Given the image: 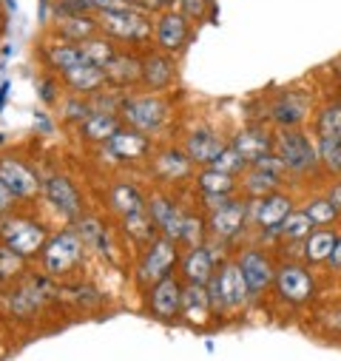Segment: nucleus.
<instances>
[{"label":"nucleus","instance_id":"obj_30","mask_svg":"<svg viewBox=\"0 0 341 361\" xmlns=\"http://www.w3.org/2000/svg\"><path fill=\"white\" fill-rule=\"evenodd\" d=\"M282 173H273V171H265V168H259V165H253L250 171H247V176H244V191L250 194V197H256V200H262V197H271V194H276V188H279V179Z\"/></svg>","mask_w":341,"mask_h":361},{"label":"nucleus","instance_id":"obj_45","mask_svg":"<svg viewBox=\"0 0 341 361\" xmlns=\"http://www.w3.org/2000/svg\"><path fill=\"white\" fill-rule=\"evenodd\" d=\"M180 9H182L185 18L199 20V18H205V12L211 9V0H180Z\"/></svg>","mask_w":341,"mask_h":361},{"label":"nucleus","instance_id":"obj_18","mask_svg":"<svg viewBox=\"0 0 341 361\" xmlns=\"http://www.w3.org/2000/svg\"><path fill=\"white\" fill-rule=\"evenodd\" d=\"M273 142H276V140H273L265 128H244V131L236 134L233 148L239 151V157H242L247 165H256L262 157L273 154Z\"/></svg>","mask_w":341,"mask_h":361},{"label":"nucleus","instance_id":"obj_54","mask_svg":"<svg viewBox=\"0 0 341 361\" xmlns=\"http://www.w3.org/2000/svg\"><path fill=\"white\" fill-rule=\"evenodd\" d=\"M0 145H4V134H0Z\"/></svg>","mask_w":341,"mask_h":361},{"label":"nucleus","instance_id":"obj_26","mask_svg":"<svg viewBox=\"0 0 341 361\" xmlns=\"http://www.w3.org/2000/svg\"><path fill=\"white\" fill-rule=\"evenodd\" d=\"M197 183H199V188H202V194H205L208 200L228 197V194L236 188L233 173H225V171H219L216 165H205V168L199 171V176H197Z\"/></svg>","mask_w":341,"mask_h":361},{"label":"nucleus","instance_id":"obj_50","mask_svg":"<svg viewBox=\"0 0 341 361\" xmlns=\"http://www.w3.org/2000/svg\"><path fill=\"white\" fill-rule=\"evenodd\" d=\"M51 88H54V85H51L49 80H46V82H43V88H40V97H43L46 103H54V94H51Z\"/></svg>","mask_w":341,"mask_h":361},{"label":"nucleus","instance_id":"obj_15","mask_svg":"<svg viewBox=\"0 0 341 361\" xmlns=\"http://www.w3.org/2000/svg\"><path fill=\"white\" fill-rule=\"evenodd\" d=\"M148 214H151L154 225L162 231V236L180 242V233H182V225H185V216L188 214H182L168 197H154L148 202Z\"/></svg>","mask_w":341,"mask_h":361},{"label":"nucleus","instance_id":"obj_2","mask_svg":"<svg viewBox=\"0 0 341 361\" xmlns=\"http://www.w3.org/2000/svg\"><path fill=\"white\" fill-rule=\"evenodd\" d=\"M208 290H211L213 307H219V310H239L250 299V290H247V282L239 270V262L222 264L219 274L208 282Z\"/></svg>","mask_w":341,"mask_h":361},{"label":"nucleus","instance_id":"obj_22","mask_svg":"<svg viewBox=\"0 0 341 361\" xmlns=\"http://www.w3.org/2000/svg\"><path fill=\"white\" fill-rule=\"evenodd\" d=\"M211 310H213V299L205 285H188L182 290V316L191 324H205Z\"/></svg>","mask_w":341,"mask_h":361},{"label":"nucleus","instance_id":"obj_34","mask_svg":"<svg viewBox=\"0 0 341 361\" xmlns=\"http://www.w3.org/2000/svg\"><path fill=\"white\" fill-rule=\"evenodd\" d=\"M316 134L318 140H335L341 142V103H330L316 117Z\"/></svg>","mask_w":341,"mask_h":361},{"label":"nucleus","instance_id":"obj_53","mask_svg":"<svg viewBox=\"0 0 341 361\" xmlns=\"http://www.w3.org/2000/svg\"><path fill=\"white\" fill-rule=\"evenodd\" d=\"M0 20H4V6H0Z\"/></svg>","mask_w":341,"mask_h":361},{"label":"nucleus","instance_id":"obj_9","mask_svg":"<svg viewBox=\"0 0 341 361\" xmlns=\"http://www.w3.org/2000/svg\"><path fill=\"white\" fill-rule=\"evenodd\" d=\"M239 270L247 282V290L250 296H259L273 279H276V270L271 264V259L262 253V250H244L239 256Z\"/></svg>","mask_w":341,"mask_h":361},{"label":"nucleus","instance_id":"obj_31","mask_svg":"<svg viewBox=\"0 0 341 361\" xmlns=\"http://www.w3.org/2000/svg\"><path fill=\"white\" fill-rule=\"evenodd\" d=\"M46 57H49V63L57 68V71H71V68H77V66H85L89 60H85V54H82V49H80V43H54V46H49V51H46Z\"/></svg>","mask_w":341,"mask_h":361},{"label":"nucleus","instance_id":"obj_37","mask_svg":"<svg viewBox=\"0 0 341 361\" xmlns=\"http://www.w3.org/2000/svg\"><path fill=\"white\" fill-rule=\"evenodd\" d=\"M123 222H125V231H128L137 242H154V239H156V231H159V228L154 225V219H151L148 211L134 214V216H125Z\"/></svg>","mask_w":341,"mask_h":361},{"label":"nucleus","instance_id":"obj_52","mask_svg":"<svg viewBox=\"0 0 341 361\" xmlns=\"http://www.w3.org/2000/svg\"><path fill=\"white\" fill-rule=\"evenodd\" d=\"M170 4H180V0H162V6H170Z\"/></svg>","mask_w":341,"mask_h":361},{"label":"nucleus","instance_id":"obj_44","mask_svg":"<svg viewBox=\"0 0 341 361\" xmlns=\"http://www.w3.org/2000/svg\"><path fill=\"white\" fill-rule=\"evenodd\" d=\"M92 114H94V109L85 103V100H68L66 103V120L68 123H85Z\"/></svg>","mask_w":341,"mask_h":361},{"label":"nucleus","instance_id":"obj_5","mask_svg":"<svg viewBox=\"0 0 341 361\" xmlns=\"http://www.w3.org/2000/svg\"><path fill=\"white\" fill-rule=\"evenodd\" d=\"M180 259V250H177V242L168 239V236H159L148 245L140 267H137V279L140 285H156L159 279L170 276V270H174Z\"/></svg>","mask_w":341,"mask_h":361},{"label":"nucleus","instance_id":"obj_3","mask_svg":"<svg viewBox=\"0 0 341 361\" xmlns=\"http://www.w3.org/2000/svg\"><path fill=\"white\" fill-rule=\"evenodd\" d=\"M97 26L103 32H108L111 37H120V40H131V43H142L151 37L154 26L148 20V15L131 9V6H123V9H111V12H100L97 15Z\"/></svg>","mask_w":341,"mask_h":361},{"label":"nucleus","instance_id":"obj_38","mask_svg":"<svg viewBox=\"0 0 341 361\" xmlns=\"http://www.w3.org/2000/svg\"><path fill=\"white\" fill-rule=\"evenodd\" d=\"M287 239H307L310 233H313V219L307 216V211H293L287 219H285V225L279 228Z\"/></svg>","mask_w":341,"mask_h":361},{"label":"nucleus","instance_id":"obj_24","mask_svg":"<svg viewBox=\"0 0 341 361\" xmlns=\"http://www.w3.org/2000/svg\"><path fill=\"white\" fill-rule=\"evenodd\" d=\"M63 77H66V82H68V88H71L74 94H97V92H100V85L108 80L106 68L92 66V63L77 66V68L66 71Z\"/></svg>","mask_w":341,"mask_h":361},{"label":"nucleus","instance_id":"obj_20","mask_svg":"<svg viewBox=\"0 0 341 361\" xmlns=\"http://www.w3.org/2000/svg\"><path fill=\"white\" fill-rule=\"evenodd\" d=\"M182 274L188 285H208L213 279V250L211 247H191L182 259Z\"/></svg>","mask_w":341,"mask_h":361},{"label":"nucleus","instance_id":"obj_16","mask_svg":"<svg viewBox=\"0 0 341 361\" xmlns=\"http://www.w3.org/2000/svg\"><path fill=\"white\" fill-rule=\"evenodd\" d=\"M225 148H228V145L219 140V134H213V131H208V128H197V131H191L188 140H185V154H188V159L197 162V165H213Z\"/></svg>","mask_w":341,"mask_h":361},{"label":"nucleus","instance_id":"obj_42","mask_svg":"<svg viewBox=\"0 0 341 361\" xmlns=\"http://www.w3.org/2000/svg\"><path fill=\"white\" fill-rule=\"evenodd\" d=\"M202 236H205L202 219H197V216H185V225H182L180 242H188L191 247H202Z\"/></svg>","mask_w":341,"mask_h":361},{"label":"nucleus","instance_id":"obj_33","mask_svg":"<svg viewBox=\"0 0 341 361\" xmlns=\"http://www.w3.org/2000/svg\"><path fill=\"white\" fill-rule=\"evenodd\" d=\"M106 74L117 85H125V82H134L137 77H142V63L131 54H114V60L106 66Z\"/></svg>","mask_w":341,"mask_h":361},{"label":"nucleus","instance_id":"obj_8","mask_svg":"<svg viewBox=\"0 0 341 361\" xmlns=\"http://www.w3.org/2000/svg\"><path fill=\"white\" fill-rule=\"evenodd\" d=\"M244 222H247V202H242V200H228V202H222L219 208L211 211L208 231H211V236H216V239H233V236L242 233Z\"/></svg>","mask_w":341,"mask_h":361},{"label":"nucleus","instance_id":"obj_41","mask_svg":"<svg viewBox=\"0 0 341 361\" xmlns=\"http://www.w3.org/2000/svg\"><path fill=\"white\" fill-rule=\"evenodd\" d=\"M219 171H225V173H239V171H244L247 168V162L239 157V151L233 148V145H228L222 154H219V159L213 162Z\"/></svg>","mask_w":341,"mask_h":361},{"label":"nucleus","instance_id":"obj_13","mask_svg":"<svg viewBox=\"0 0 341 361\" xmlns=\"http://www.w3.org/2000/svg\"><path fill=\"white\" fill-rule=\"evenodd\" d=\"M188 18L182 12H165L159 15L156 26H154V37H156V46L162 51H180L185 43H188Z\"/></svg>","mask_w":341,"mask_h":361},{"label":"nucleus","instance_id":"obj_40","mask_svg":"<svg viewBox=\"0 0 341 361\" xmlns=\"http://www.w3.org/2000/svg\"><path fill=\"white\" fill-rule=\"evenodd\" d=\"M307 216L313 219V225H330L338 216V208L330 200H313L307 205Z\"/></svg>","mask_w":341,"mask_h":361},{"label":"nucleus","instance_id":"obj_4","mask_svg":"<svg viewBox=\"0 0 341 361\" xmlns=\"http://www.w3.org/2000/svg\"><path fill=\"white\" fill-rule=\"evenodd\" d=\"M82 247H85V242L74 231H63V233L51 236L49 245L43 247L46 274L49 276H66L68 270H74L77 262L82 259Z\"/></svg>","mask_w":341,"mask_h":361},{"label":"nucleus","instance_id":"obj_25","mask_svg":"<svg viewBox=\"0 0 341 361\" xmlns=\"http://www.w3.org/2000/svg\"><path fill=\"white\" fill-rule=\"evenodd\" d=\"M106 145H108V154H114L117 159H140V157H145L148 148H151V142H148L145 134H140V131H125V128H120Z\"/></svg>","mask_w":341,"mask_h":361},{"label":"nucleus","instance_id":"obj_19","mask_svg":"<svg viewBox=\"0 0 341 361\" xmlns=\"http://www.w3.org/2000/svg\"><path fill=\"white\" fill-rule=\"evenodd\" d=\"M307 106H310V97H307V94H302V92H285V94H279V100L273 103L271 117H273L282 128H290V126H296V123L304 120Z\"/></svg>","mask_w":341,"mask_h":361},{"label":"nucleus","instance_id":"obj_27","mask_svg":"<svg viewBox=\"0 0 341 361\" xmlns=\"http://www.w3.org/2000/svg\"><path fill=\"white\" fill-rule=\"evenodd\" d=\"M97 29H100L97 20L89 15H68V18H60V23H57V35L66 43H82V40L94 37Z\"/></svg>","mask_w":341,"mask_h":361},{"label":"nucleus","instance_id":"obj_46","mask_svg":"<svg viewBox=\"0 0 341 361\" xmlns=\"http://www.w3.org/2000/svg\"><path fill=\"white\" fill-rule=\"evenodd\" d=\"M125 6L142 12V15H151V12H159L162 9V0H123Z\"/></svg>","mask_w":341,"mask_h":361},{"label":"nucleus","instance_id":"obj_10","mask_svg":"<svg viewBox=\"0 0 341 361\" xmlns=\"http://www.w3.org/2000/svg\"><path fill=\"white\" fill-rule=\"evenodd\" d=\"M0 179H4L6 188H9L15 197H20V200H29V197H35V194L40 191L37 173H35L26 162H20V159H15V157L0 159Z\"/></svg>","mask_w":341,"mask_h":361},{"label":"nucleus","instance_id":"obj_39","mask_svg":"<svg viewBox=\"0 0 341 361\" xmlns=\"http://www.w3.org/2000/svg\"><path fill=\"white\" fill-rule=\"evenodd\" d=\"M316 151H318V159L333 173H341V142H335V140H318Z\"/></svg>","mask_w":341,"mask_h":361},{"label":"nucleus","instance_id":"obj_32","mask_svg":"<svg viewBox=\"0 0 341 361\" xmlns=\"http://www.w3.org/2000/svg\"><path fill=\"white\" fill-rule=\"evenodd\" d=\"M117 131H120V120H117L111 111H94L89 120L82 123V137H85V140L108 142Z\"/></svg>","mask_w":341,"mask_h":361},{"label":"nucleus","instance_id":"obj_1","mask_svg":"<svg viewBox=\"0 0 341 361\" xmlns=\"http://www.w3.org/2000/svg\"><path fill=\"white\" fill-rule=\"evenodd\" d=\"M0 242L4 247H9L18 256H35L49 245V233L40 222L29 219V216H12L0 225Z\"/></svg>","mask_w":341,"mask_h":361},{"label":"nucleus","instance_id":"obj_48","mask_svg":"<svg viewBox=\"0 0 341 361\" xmlns=\"http://www.w3.org/2000/svg\"><path fill=\"white\" fill-rule=\"evenodd\" d=\"M327 200H330V202H333V205H335V208L341 211V183H335V185L330 188V194H327Z\"/></svg>","mask_w":341,"mask_h":361},{"label":"nucleus","instance_id":"obj_35","mask_svg":"<svg viewBox=\"0 0 341 361\" xmlns=\"http://www.w3.org/2000/svg\"><path fill=\"white\" fill-rule=\"evenodd\" d=\"M335 242H338V236H335L333 231H316V233H310L307 242H304V256H307L310 262H324V259H330Z\"/></svg>","mask_w":341,"mask_h":361},{"label":"nucleus","instance_id":"obj_14","mask_svg":"<svg viewBox=\"0 0 341 361\" xmlns=\"http://www.w3.org/2000/svg\"><path fill=\"white\" fill-rule=\"evenodd\" d=\"M290 214H293V202L287 194H271L256 200L253 205V219L262 231H279Z\"/></svg>","mask_w":341,"mask_h":361},{"label":"nucleus","instance_id":"obj_21","mask_svg":"<svg viewBox=\"0 0 341 361\" xmlns=\"http://www.w3.org/2000/svg\"><path fill=\"white\" fill-rule=\"evenodd\" d=\"M49 296H51V285H49L46 279H29L23 288H18V293L9 299V305H12V310H15L18 316H29V313L37 310Z\"/></svg>","mask_w":341,"mask_h":361},{"label":"nucleus","instance_id":"obj_17","mask_svg":"<svg viewBox=\"0 0 341 361\" xmlns=\"http://www.w3.org/2000/svg\"><path fill=\"white\" fill-rule=\"evenodd\" d=\"M43 188H46L49 202H51L63 216H77V214L82 211V200H80L77 188L71 185V179L54 173V176L46 179V185H43Z\"/></svg>","mask_w":341,"mask_h":361},{"label":"nucleus","instance_id":"obj_36","mask_svg":"<svg viewBox=\"0 0 341 361\" xmlns=\"http://www.w3.org/2000/svg\"><path fill=\"white\" fill-rule=\"evenodd\" d=\"M80 49H82L85 60H89L92 66H100V68H106V66L114 60V54H117L114 46H111L108 40H103V37H89V40H82Z\"/></svg>","mask_w":341,"mask_h":361},{"label":"nucleus","instance_id":"obj_29","mask_svg":"<svg viewBox=\"0 0 341 361\" xmlns=\"http://www.w3.org/2000/svg\"><path fill=\"white\" fill-rule=\"evenodd\" d=\"M191 159H188V154L185 151H177V148H170V151H162L159 157H156V173L162 176V179H185L188 173H191Z\"/></svg>","mask_w":341,"mask_h":361},{"label":"nucleus","instance_id":"obj_49","mask_svg":"<svg viewBox=\"0 0 341 361\" xmlns=\"http://www.w3.org/2000/svg\"><path fill=\"white\" fill-rule=\"evenodd\" d=\"M330 264H333V267H341V236H338V242H335V247H333V253H330Z\"/></svg>","mask_w":341,"mask_h":361},{"label":"nucleus","instance_id":"obj_28","mask_svg":"<svg viewBox=\"0 0 341 361\" xmlns=\"http://www.w3.org/2000/svg\"><path fill=\"white\" fill-rule=\"evenodd\" d=\"M108 202H111V208H114L123 219L145 211V197H142L131 183H120V185H114V188H111Z\"/></svg>","mask_w":341,"mask_h":361},{"label":"nucleus","instance_id":"obj_43","mask_svg":"<svg viewBox=\"0 0 341 361\" xmlns=\"http://www.w3.org/2000/svg\"><path fill=\"white\" fill-rule=\"evenodd\" d=\"M20 264H23V256L12 253L9 247H0V279L15 276L18 270H20Z\"/></svg>","mask_w":341,"mask_h":361},{"label":"nucleus","instance_id":"obj_7","mask_svg":"<svg viewBox=\"0 0 341 361\" xmlns=\"http://www.w3.org/2000/svg\"><path fill=\"white\" fill-rule=\"evenodd\" d=\"M273 154L285 162V168L287 171H296V173H302V171H310L316 162H318V151H316V145L307 140V134H302V131H282L279 137H276V142H273Z\"/></svg>","mask_w":341,"mask_h":361},{"label":"nucleus","instance_id":"obj_47","mask_svg":"<svg viewBox=\"0 0 341 361\" xmlns=\"http://www.w3.org/2000/svg\"><path fill=\"white\" fill-rule=\"evenodd\" d=\"M15 200H18V197H15V194L6 188V183H4V179H0V214H4V211H9V208L15 205Z\"/></svg>","mask_w":341,"mask_h":361},{"label":"nucleus","instance_id":"obj_51","mask_svg":"<svg viewBox=\"0 0 341 361\" xmlns=\"http://www.w3.org/2000/svg\"><path fill=\"white\" fill-rule=\"evenodd\" d=\"M6 94H9V82H4V85H0V109H4V100H6Z\"/></svg>","mask_w":341,"mask_h":361},{"label":"nucleus","instance_id":"obj_23","mask_svg":"<svg viewBox=\"0 0 341 361\" xmlns=\"http://www.w3.org/2000/svg\"><path fill=\"white\" fill-rule=\"evenodd\" d=\"M174 74H177L174 60H170L165 51L148 54V57L142 60V80H145L148 88H154V92H162L165 85H170Z\"/></svg>","mask_w":341,"mask_h":361},{"label":"nucleus","instance_id":"obj_11","mask_svg":"<svg viewBox=\"0 0 341 361\" xmlns=\"http://www.w3.org/2000/svg\"><path fill=\"white\" fill-rule=\"evenodd\" d=\"M276 290H279L282 299L299 305V302L313 299L316 285H313V279H310V274H307L304 267H299V264H285V267L276 270Z\"/></svg>","mask_w":341,"mask_h":361},{"label":"nucleus","instance_id":"obj_12","mask_svg":"<svg viewBox=\"0 0 341 361\" xmlns=\"http://www.w3.org/2000/svg\"><path fill=\"white\" fill-rule=\"evenodd\" d=\"M182 290L185 288L174 276H165L156 285H151V296H148L151 313L159 319H174L177 313H182Z\"/></svg>","mask_w":341,"mask_h":361},{"label":"nucleus","instance_id":"obj_6","mask_svg":"<svg viewBox=\"0 0 341 361\" xmlns=\"http://www.w3.org/2000/svg\"><path fill=\"white\" fill-rule=\"evenodd\" d=\"M120 111H123V120L134 131H140V134L156 131L165 123V117H168V106L159 97H154V94L128 97V100H123V109Z\"/></svg>","mask_w":341,"mask_h":361}]
</instances>
